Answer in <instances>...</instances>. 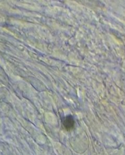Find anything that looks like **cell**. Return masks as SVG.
<instances>
[{
	"mask_svg": "<svg viewBox=\"0 0 125 155\" xmlns=\"http://www.w3.org/2000/svg\"><path fill=\"white\" fill-rule=\"evenodd\" d=\"M64 127H66V128L68 130V129H70V128H72L73 125H74V121H73V119H70L69 117H67L66 119L64 121Z\"/></svg>",
	"mask_w": 125,
	"mask_h": 155,
	"instance_id": "6da1fadb",
	"label": "cell"
}]
</instances>
